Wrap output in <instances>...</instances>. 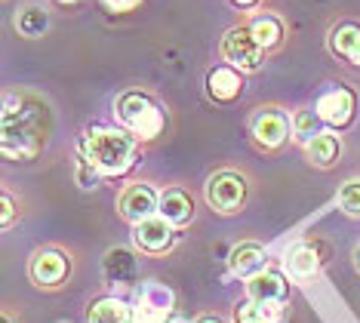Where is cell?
Returning <instances> with one entry per match:
<instances>
[{"mask_svg":"<svg viewBox=\"0 0 360 323\" xmlns=\"http://www.w3.org/2000/svg\"><path fill=\"white\" fill-rule=\"evenodd\" d=\"M228 265L237 277H252L265 268V250L259 243H237L228 255Z\"/></svg>","mask_w":360,"mask_h":323,"instance_id":"cell-14","label":"cell"},{"mask_svg":"<svg viewBox=\"0 0 360 323\" xmlns=\"http://www.w3.org/2000/svg\"><path fill=\"white\" fill-rule=\"evenodd\" d=\"M292 129V120H286L283 111L277 108H265L256 120H252V136L262 148H281Z\"/></svg>","mask_w":360,"mask_h":323,"instance_id":"cell-10","label":"cell"},{"mask_svg":"<svg viewBox=\"0 0 360 323\" xmlns=\"http://www.w3.org/2000/svg\"><path fill=\"white\" fill-rule=\"evenodd\" d=\"M354 108H357V99L348 87H333L317 99V114H321V120L335 129L348 127V123L354 120Z\"/></svg>","mask_w":360,"mask_h":323,"instance_id":"cell-7","label":"cell"},{"mask_svg":"<svg viewBox=\"0 0 360 323\" xmlns=\"http://www.w3.org/2000/svg\"><path fill=\"white\" fill-rule=\"evenodd\" d=\"M339 206L348 215H360V179H351L339 191Z\"/></svg>","mask_w":360,"mask_h":323,"instance_id":"cell-25","label":"cell"},{"mask_svg":"<svg viewBox=\"0 0 360 323\" xmlns=\"http://www.w3.org/2000/svg\"><path fill=\"white\" fill-rule=\"evenodd\" d=\"M283 314V302H256L247 299L243 305H237L234 323H277Z\"/></svg>","mask_w":360,"mask_h":323,"instance_id":"cell-17","label":"cell"},{"mask_svg":"<svg viewBox=\"0 0 360 323\" xmlns=\"http://www.w3.org/2000/svg\"><path fill=\"white\" fill-rule=\"evenodd\" d=\"M317 268H321V255H317L314 246L296 243L290 253H286V271H290V277L308 280V277L317 274Z\"/></svg>","mask_w":360,"mask_h":323,"instance_id":"cell-15","label":"cell"},{"mask_svg":"<svg viewBox=\"0 0 360 323\" xmlns=\"http://www.w3.org/2000/svg\"><path fill=\"white\" fill-rule=\"evenodd\" d=\"M133 237H136V243H139V250H145V253H167L169 246L176 243V231H173V222H167L163 215H151V219H145V222H139L136 231H133Z\"/></svg>","mask_w":360,"mask_h":323,"instance_id":"cell-8","label":"cell"},{"mask_svg":"<svg viewBox=\"0 0 360 323\" xmlns=\"http://www.w3.org/2000/svg\"><path fill=\"white\" fill-rule=\"evenodd\" d=\"M46 25H50V15L40 10V6H25V10L15 15V28H19V34H25V37L44 34Z\"/></svg>","mask_w":360,"mask_h":323,"instance_id":"cell-23","label":"cell"},{"mask_svg":"<svg viewBox=\"0 0 360 323\" xmlns=\"http://www.w3.org/2000/svg\"><path fill=\"white\" fill-rule=\"evenodd\" d=\"M99 176L102 172L93 167V163L86 160V157H80V167H77V182H80V188H96L99 185Z\"/></svg>","mask_w":360,"mask_h":323,"instance_id":"cell-26","label":"cell"},{"mask_svg":"<svg viewBox=\"0 0 360 323\" xmlns=\"http://www.w3.org/2000/svg\"><path fill=\"white\" fill-rule=\"evenodd\" d=\"M167 323H188V320H182V317H169Z\"/></svg>","mask_w":360,"mask_h":323,"instance_id":"cell-31","label":"cell"},{"mask_svg":"<svg viewBox=\"0 0 360 323\" xmlns=\"http://www.w3.org/2000/svg\"><path fill=\"white\" fill-rule=\"evenodd\" d=\"M250 31L265 49L277 46L281 44V37H283V25H281V19H274V15H259V19L250 25Z\"/></svg>","mask_w":360,"mask_h":323,"instance_id":"cell-22","label":"cell"},{"mask_svg":"<svg viewBox=\"0 0 360 323\" xmlns=\"http://www.w3.org/2000/svg\"><path fill=\"white\" fill-rule=\"evenodd\" d=\"M40 151V132L34 120L22 111V102L6 96L4 105V157L6 160H31Z\"/></svg>","mask_w":360,"mask_h":323,"instance_id":"cell-2","label":"cell"},{"mask_svg":"<svg viewBox=\"0 0 360 323\" xmlns=\"http://www.w3.org/2000/svg\"><path fill=\"white\" fill-rule=\"evenodd\" d=\"M89 323H136V314L127 302L120 299H99L89 305Z\"/></svg>","mask_w":360,"mask_h":323,"instance_id":"cell-18","label":"cell"},{"mask_svg":"<svg viewBox=\"0 0 360 323\" xmlns=\"http://www.w3.org/2000/svg\"><path fill=\"white\" fill-rule=\"evenodd\" d=\"M207 89L216 102H234V99L243 93L240 68H234V65H219V68H212L207 77Z\"/></svg>","mask_w":360,"mask_h":323,"instance_id":"cell-12","label":"cell"},{"mask_svg":"<svg viewBox=\"0 0 360 323\" xmlns=\"http://www.w3.org/2000/svg\"><path fill=\"white\" fill-rule=\"evenodd\" d=\"M222 56L228 65L240 71H259L265 62V46L252 37L250 28H231L222 40Z\"/></svg>","mask_w":360,"mask_h":323,"instance_id":"cell-4","label":"cell"},{"mask_svg":"<svg viewBox=\"0 0 360 323\" xmlns=\"http://www.w3.org/2000/svg\"><path fill=\"white\" fill-rule=\"evenodd\" d=\"M167 222H173V225H185V222H191L194 215V203L191 197L185 191H179V188H169V191L160 194V210H158Z\"/></svg>","mask_w":360,"mask_h":323,"instance_id":"cell-16","label":"cell"},{"mask_svg":"<svg viewBox=\"0 0 360 323\" xmlns=\"http://www.w3.org/2000/svg\"><path fill=\"white\" fill-rule=\"evenodd\" d=\"M13 215H15V206H13L10 197H4V228L13 225Z\"/></svg>","mask_w":360,"mask_h":323,"instance_id":"cell-28","label":"cell"},{"mask_svg":"<svg viewBox=\"0 0 360 323\" xmlns=\"http://www.w3.org/2000/svg\"><path fill=\"white\" fill-rule=\"evenodd\" d=\"M136 271V262L133 255H129L127 250H108V255H105V274H108L111 280H117V284H124V280L133 277Z\"/></svg>","mask_w":360,"mask_h":323,"instance_id":"cell-21","label":"cell"},{"mask_svg":"<svg viewBox=\"0 0 360 323\" xmlns=\"http://www.w3.org/2000/svg\"><path fill=\"white\" fill-rule=\"evenodd\" d=\"M105 4H108L114 13H127V10H133L139 0H105Z\"/></svg>","mask_w":360,"mask_h":323,"instance_id":"cell-27","label":"cell"},{"mask_svg":"<svg viewBox=\"0 0 360 323\" xmlns=\"http://www.w3.org/2000/svg\"><path fill=\"white\" fill-rule=\"evenodd\" d=\"M169 311H173V293H169L158 280H148L142 289H139V302H136V323H163L169 320Z\"/></svg>","mask_w":360,"mask_h":323,"instance_id":"cell-6","label":"cell"},{"mask_svg":"<svg viewBox=\"0 0 360 323\" xmlns=\"http://www.w3.org/2000/svg\"><path fill=\"white\" fill-rule=\"evenodd\" d=\"M247 201V182L237 172H216L207 182V203L219 213H237Z\"/></svg>","mask_w":360,"mask_h":323,"instance_id":"cell-5","label":"cell"},{"mask_svg":"<svg viewBox=\"0 0 360 323\" xmlns=\"http://www.w3.org/2000/svg\"><path fill=\"white\" fill-rule=\"evenodd\" d=\"M354 265H357V271H360V246L354 250Z\"/></svg>","mask_w":360,"mask_h":323,"instance_id":"cell-30","label":"cell"},{"mask_svg":"<svg viewBox=\"0 0 360 323\" xmlns=\"http://www.w3.org/2000/svg\"><path fill=\"white\" fill-rule=\"evenodd\" d=\"M158 210H160V197L154 194L151 185H129L124 191V197H120V215L129 219L133 225L151 219Z\"/></svg>","mask_w":360,"mask_h":323,"instance_id":"cell-9","label":"cell"},{"mask_svg":"<svg viewBox=\"0 0 360 323\" xmlns=\"http://www.w3.org/2000/svg\"><path fill=\"white\" fill-rule=\"evenodd\" d=\"M120 123L133 132L136 139H154L163 129V111L151 96L145 93H124L114 105Z\"/></svg>","mask_w":360,"mask_h":323,"instance_id":"cell-3","label":"cell"},{"mask_svg":"<svg viewBox=\"0 0 360 323\" xmlns=\"http://www.w3.org/2000/svg\"><path fill=\"white\" fill-rule=\"evenodd\" d=\"M330 46L335 56L348 59L351 65H360V25H339L330 37Z\"/></svg>","mask_w":360,"mask_h":323,"instance_id":"cell-19","label":"cell"},{"mask_svg":"<svg viewBox=\"0 0 360 323\" xmlns=\"http://www.w3.org/2000/svg\"><path fill=\"white\" fill-rule=\"evenodd\" d=\"M308 157L317 167H333L335 157H339V139H335L333 132H317L308 142Z\"/></svg>","mask_w":360,"mask_h":323,"instance_id":"cell-20","label":"cell"},{"mask_svg":"<svg viewBox=\"0 0 360 323\" xmlns=\"http://www.w3.org/2000/svg\"><path fill=\"white\" fill-rule=\"evenodd\" d=\"M317 132H321V114L317 111H296V118H292V136H296V142L308 145Z\"/></svg>","mask_w":360,"mask_h":323,"instance_id":"cell-24","label":"cell"},{"mask_svg":"<svg viewBox=\"0 0 360 323\" xmlns=\"http://www.w3.org/2000/svg\"><path fill=\"white\" fill-rule=\"evenodd\" d=\"M80 157H86L102 176H124L136 163V136L127 129L96 127L80 142Z\"/></svg>","mask_w":360,"mask_h":323,"instance_id":"cell-1","label":"cell"},{"mask_svg":"<svg viewBox=\"0 0 360 323\" xmlns=\"http://www.w3.org/2000/svg\"><path fill=\"white\" fill-rule=\"evenodd\" d=\"M198 323H222V320H219V317H200Z\"/></svg>","mask_w":360,"mask_h":323,"instance_id":"cell-29","label":"cell"},{"mask_svg":"<svg viewBox=\"0 0 360 323\" xmlns=\"http://www.w3.org/2000/svg\"><path fill=\"white\" fill-rule=\"evenodd\" d=\"M56 4H65V6H68V4H75V0H56Z\"/></svg>","mask_w":360,"mask_h":323,"instance_id":"cell-32","label":"cell"},{"mask_svg":"<svg viewBox=\"0 0 360 323\" xmlns=\"http://www.w3.org/2000/svg\"><path fill=\"white\" fill-rule=\"evenodd\" d=\"M247 293L256 302H283L286 299V280L271 268H262L259 274L247 277Z\"/></svg>","mask_w":360,"mask_h":323,"instance_id":"cell-13","label":"cell"},{"mask_svg":"<svg viewBox=\"0 0 360 323\" xmlns=\"http://www.w3.org/2000/svg\"><path fill=\"white\" fill-rule=\"evenodd\" d=\"M68 274V259L59 250H44L31 259V280L37 286H59Z\"/></svg>","mask_w":360,"mask_h":323,"instance_id":"cell-11","label":"cell"}]
</instances>
